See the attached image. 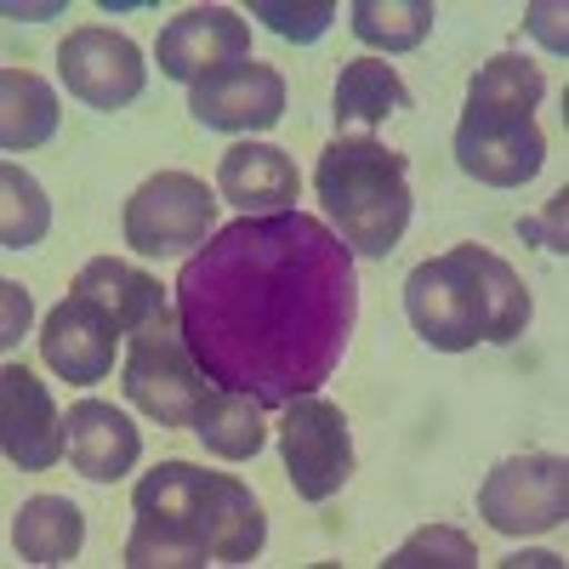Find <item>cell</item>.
<instances>
[{"mask_svg":"<svg viewBox=\"0 0 569 569\" xmlns=\"http://www.w3.org/2000/svg\"><path fill=\"white\" fill-rule=\"evenodd\" d=\"M177 325L217 388L268 410L319 393L359 319L353 251L308 211L240 217L182 262Z\"/></svg>","mask_w":569,"mask_h":569,"instance_id":"6da1fadb","label":"cell"},{"mask_svg":"<svg viewBox=\"0 0 569 569\" xmlns=\"http://www.w3.org/2000/svg\"><path fill=\"white\" fill-rule=\"evenodd\" d=\"M313 188L325 200L330 233H337L353 257L382 262L405 240L416 194L405 182V154L388 149L382 137H337L319 154Z\"/></svg>","mask_w":569,"mask_h":569,"instance_id":"7a4b0ae2","label":"cell"},{"mask_svg":"<svg viewBox=\"0 0 569 569\" xmlns=\"http://www.w3.org/2000/svg\"><path fill=\"white\" fill-rule=\"evenodd\" d=\"M131 507H137V518H160V525L182 530L188 541H200L211 563H251L268 541L262 501L233 472L160 461L131 490Z\"/></svg>","mask_w":569,"mask_h":569,"instance_id":"3957f363","label":"cell"},{"mask_svg":"<svg viewBox=\"0 0 569 569\" xmlns=\"http://www.w3.org/2000/svg\"><path fill=\"white\" fill-rule=\"evenodd\" d=\"M120 388H126V399L149 421H160V427H194V416H200V405L211 399L217 382L200 370V359L188 353L177 308H166L142 330H131Z\"/></svg>","mask_w":569,"mask_h":569,"instance_id":"277c9868","label":"cell"},{"mask_svg":"<svg viewBox=\"0 0 569 569\" xmlns=\"http://www.w3.org/2000/svg\"><path fill=\"white\" fill-rule=\"evenodd\" d=\"M217 200L200 177L188 171H160L126 200V246L137 257H188L200 240H211Z\"/></svg>","mask_w":569,"mask_h":569,"instance_id":"5b68a950","label":"cell"},{"mask_svg":"<svg viewBox=\"0 0 569 569\" xmlns=\"http://www.w3.org/2000/svg\"><path fill=\"white\" fill-rule=\"evenodd\" d=\"M405 313L416 325V337L439 353H467L485 342V297H479V279H472L467 262H456V251L433 257L410 268L405 279Z\"/></svg>","mask_w":569,"mask_h":569,"instance_id":"8992f818","label":"cell"},{"mask_svg":"<svg viewBox=\"0 0 569 569\" xmlns=\"http://www.w3.org/2000/svg\"><path fill=\"white\" fill-rule=\"evenodd\" d=\"M485 525L501 536H541L569 518V461L563 456H507L479 490Z\"/></svg>","mask_w":569,"mask_h":569,"instance_id":"52a82bcc","label":"cell"},{"mask_svg":"<svg viewBox=\"0 0 569 569\" xmlns=\"http://www.w3.org/2000/svg\"><path fill=\"white\" fill-rule=\"evenodd\" d=\"M279 450H284V472L302 501H330L348 479H353V439H348V416L330 399H291L284 405V427H279Z\"/></svg>","mask_w":569,"mask_h":569,"instance_id":"ba28073f","label":"cell"},{"mask_svg":"<svg viewBox=\"0 0 569 569\" xmlns=\"http://www.w3.org/2000/svg\"><path fill=\"white\" fill-rule=\"evenodd\" d=\"M547 160V137L536 114H490V109H467L456 126V166L467 177H479L490 188H518L530 182Z\"/></svg>","mask_w":569,"mask_h":569,"instance_id":"9c48e42d","label":"cell"},{"mask_svg":"<svg viewBox=\"0 0 569 569\" xmlns=\"http://www.w3.org/2000/svg\"><path fill=\"white\" fill-rule=\"evenodd\" d=\"M0 450H7L12 467L40 472L58 467V456L69 450V427L46 393V382L29 365H7L0 370Z\"/></svg>","mask_w":569,"mask_h":569,"instance_id":"30bf717a","label":"cell"},{"mask_svg":"<svg viewBox=\"0 0 569 569\" xmlns=\"http://www.w3.org/2000/svg\"><path fill=\"white\" fill-rule=\"evenodd\" d=\"M246 52H251V29H246L240 12H228V7H194V12H182L154 40L160 74H171L182 86H200L206 74H217L228 63H246Z\"/></svg>","mask_w":569,"mask_h":569,"instance_id":"8fae6325","label":"cell"},{"mask_svg":"<svg viewBox=\"0 0 569 569\" xmlns=\"http://www.w3.org/2000/svg\"><path fill=\"white\" fill-rule=\"evenodd\" d=\"M58 74L91 109H126L142 91V52L114 29H74L58 52Z\"/></svg>","mask_w":569,"mask_h":569,"instance_id":"7c38bea8","label":"cell"},{"mask_svg":"<svg viewBox=\"0 0 569 569\" xmlns=\"http://www.w3.org/2000/svg\"><path fill=\"white\" fill-rule=\"evenodd\" d=\"M188 109L211 131H268L284 114V74L268 63H228L188 86Z\"/></svg>","mask_w":569,"mask_h":569,"instance_id":"4fadbf2b","label":"cell"},{"mask_svg":"<svg viewBox=\"0 0 569 569\" xmlns=\"http://www.w3.org/2000/svg\"><path fill=\"white\" fill-rule=\"evenodd\" d=\"M114 342H120V325L109 319V308L69 291L40 330V359L52 365L63 382L86 388V382H103L114 370Z\"/></svg>","mask_w":569,"mask_h":569,"instance_id":"5bb4252c","label":"cell"},{"mask_svg":"<svg viewBox=\"0 0 569 569\" xmlns=\"http://www.w3.org/2000/svg\"><path fill=\"white\" fill-rule=\"evenodd\" d=\"M217 194L246 217H273V211H297L302 177L273 142H240L217 166Z\"/></svg>","mask_w":569,"mask_h":569,"instance_id":"9a60e30c","label":"cell"},{"mask_svg":"<svg viewBox=\"0 0 569 569\" xmlns=\"http://www.w3.org/2000/svg\"><path fill=\"white\" fill-rule=\"evenodd\" d=\"M63 427H69V461H74L80 479L114 485V479H126V472L137 467L142 439H137V427L126 421V410H114L103 399H80L63 416Z\"/></svg>","mask_w":569,"mask_h":569,"instance_id":"2e32d148","label":"cell"},{"mask_svg":"<svg viewBox=\"0 0 569 569\" xmlns=\"http://www.w3.org/2000/svg\"><path fill=\"white\" fill-rule=\"evenodd\" d=\"M69 291H80V297H91L98 308H109V319L126 330H142L154 313H166L171 302H166V291L142 273V268H131V262H120V257H98V262H86L80 273H74V284Z\"/></svg>","mask_w":569,"mask_h":569,"instance_id":"e0dca14e","label":"cell"},{"mask_svg":"<svg viewBox=\"0 0 569 569\" xmlns=\"http://www.w3.org/2000/svg\"><path fill=\"white\" fill-rule=\"evenodd\" d=\"M405 103H410V91L382 58H359L337 80V126H342V137H376V126Z\"/></svg>","mask_w":569,"mask_h":569,"instance_id":"ac0fdd59","label":"cell"},{"mask_svg":"<svg viewBox=\"0 0 569 569\" xmlns=\"http://www.w3.org/2000/svg\"><path fill=\"white\" fill-rule=\"evenodd\" d=\"M194 433L222 461H251L268 439V405L240 393V388H211V399L194 416Z\"/></svg>","mask_w":569,"mask_h":569,"instance_id":"d6986e66","label":"cell"},{"mask_svg":"<svg viewBox=\"0 0 569 569\" xmlns=\"http://www.w3.org/2000/svg\"><path fill=\"white\" fill-rule=\"evenodd\" d=\"M86 541V518L69 496H29L12 518V547L29 563H69Z\"/></svg>","mask_w":569,"mask_h":569,"instance_id":"ffe728a7","label":"cell"},{"mask_svg":"<svg viewBox=\"0 0 569 569\" xmlns=\"http://www.w3.org/2000/svg\"><path fill=\"white\" fill-rule=\"evenodd\" d=\"M456 262L472 268V279H479V297H485V342H518L530 330V291H525V279L512 273V262H501L496 251L485 246H456Z\"/></svg>","mask_w":569,"mask_h":569,"instance_id":"44dd1931","label":"cell"},{"mask_svg":"<svg viewBox=\"0 0 569 569\" xmlns=\"http://www.w3.org/2000/svg\"><path fill=\"white\" fill-rule=\"evenodd\" d=\"M58 131V98L52 86L29 69H7L0 74V149L7 160L18 149H40L46 137Z\"/></svg>","mask_w":569,"mask_h":569,"instance_id":"7402d4cb","label":"cell"},{"mask_svg":"<svg viewBox=\"0 0 569 569\" xmlns=\"http://www.w3.org/2000/svg\"><path fill=\"white\" fill-rule=\"evenodd\" d=\"M547 98V74L530 58H490L479 74H472L467 109H490V114H536V103Z\"/></svg>","mask_w":569,"mask_h":569,"instance_id":"603a6c76","label":"cell"},{"mask_svg":"<svg viewBox=\"0 0 569 569\" xmlns=\"http://www.w3.org/2000/svg\"><path fill=\"white\" fill-rule=\"evenodd\" d=\"M348 23L365 46H376V52H410V46H421L427 29H433V7H427V0H353Z\"/></svg>","mask_w":569,"mask_h":569,"instance_id":"cb8c5ba5","label":"cell"},{"mask_svg":"<svg viewBox=\"0 0 569 569\" xmlns=\"http://www.w3.org/2000/svg\"><path fill=\"white\" fill-rule=\"evenodd\" d=\"M46 222H52V200L40 194V182L23 171V166H0V246L7 251H23L34 246Z\"/></svg>","mask_w":569,"mask_h":569,"instance_id":"d4e9b609","label":"cell"},{"mask_svg":"<svg viewBox=\"0 0 569 569\" xmlns=\"http://www.w3.org/2000/svg\"><path fill=\"white\" fill-rule=\"evenodd\" d=\"M472 563H479V552H472V541H467L461 530H450V525L416 530V536L388 558V569H472Z\"/></svg>","mask_w":569,"mask_h":569,"instance_id":"484cf974","label":"cell"},{"mask_svg":"<svg viewBox=\"0 0 569 569\" xmlns=\"http://www.w3.org/2000/svg\"><path fill=\"white\" fill-rule=\"evenodd\" d=\"M246 12H257L262 29H273L279 40H297V46L319 40L330 29V18H337L330 0H251Z\"/></svg>","mask_w":569,"mask_h":569,"instance_id":"4316f807","label":"cell"},{"mask_svg":"<svg viewBox=\"0 0 569 569\" xmlns=\"http://www.w3.org/2000/svg\"><path fill=\"white\" fill-rule=\"evenodd\" d=\"M563 228H569V194H558V200H547L536 217H525L518 222V233H525L530 246H541V251H569V240H563Z\"/></svg>","mask_w":569,"mask_h":569,"instance_id":"83f0119b","label":"cell"},{"mask_svg":"<svg viewBox=\"0 0 569 569\" xmlns=\"http://www.w3.org/2000/svg\"><path fill=\"white\" fill-rule=\"evenodd\" d=\"M29 291H23V284L18 279H7V284H0V348H18L23 342V330H29Z\"/></svg>","mask_w":569,"mask_h":569,"instance_id":"f1b7e54d","label":"cell"},{"mask_svg":"<svg viewBox=\"0 0 569 569\" xmlns=\"http://www.w3.org/2000/svg\"><path fill=\"white\" fill-rule=\"evenodd\" d=\"M525 29L547 46V52H569V29H563V7H552V0H536V7L525 12Z\"/></svg>","mask_w":569,"mask_h":569,"instance_id":"f546056e","label":"cell"},{"mask_svg":"<svg viewBox=\"0 0 569 569\" xmlns=\"http://www.w3.org/2000/svg\"><path fill=\"white\" fill-rule=\"evenodd\" d=\"M58 7H12L7 0V18H23V23H40V18H52Z\"/></svg>","mask_w":569,"mask_h":569,"instance_id":"4dcf8cb0","label":"cell"}]
</instances>
